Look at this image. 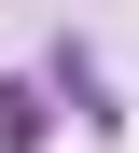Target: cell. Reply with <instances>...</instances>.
<instances>
[{"mask_svg": "<svg viewBox=\"0 0 139 153\" xmlns=\"http://www.w3.org/2000/svg\"><path fill=\"white\" fill-rule=\"evenodd\" d=\"M42 125H56L42 84H0V153H42Z\"/></svg>", "mask_w": 139, "mask_h": 153, "instance_id": "obj_1", "label": "cell"}]
</instances>
